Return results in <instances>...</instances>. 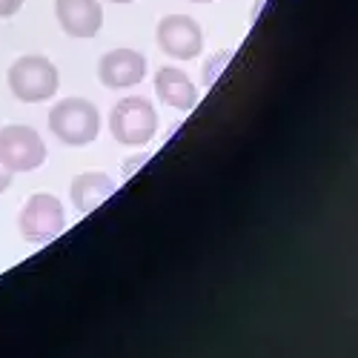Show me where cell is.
Listing matches in <instances>:
<instances>
[{
    "instance_id": "obj_1",
    "label": "cell",
    "mask_w": 358,
    "mask_h": 358,
    "mask_svg": "<svg viewBox=\"0 0 358 358\" xmlns=\"http://www.w3.org/2000/svg\"><path fill=\"white\" fill-rule=\"evenodd\" d=\"M49 129L66 146H89L101 132V112L86 98L57 101L49 112Z\"/></svg>"
},
{
    "instance_id": "obj_2",
    "label": "cell",
    "mask_w": 358,
    "mask_h": 358,
    "mask_svg": "<svg viewBox=\"0 0 358 358\" xmlns=\"http://www.w3.org/2000/svg\"><path fill=\"white\" fill-rule=\"evenodd\" d=\"M57 86H61V75L43 55H23L9 66V89L17 101L26 103L49 101L55 98Z\"/></svg>"
},
{
    "instance_id": "obj_3",
    "label": "cell",
    "mask_w": 358,
    "mask_h": 358,
    "mask_svg": "<svg viewBox=\"0 0 358 358\" xmlns=\"http://www.w3.org/2000/svg\"><path fill=\"white\" fill-rule=\"evenodd\" d=\"M109 129L121 146H146L158 132V112L146 98H124L109 115Z\"/></svg>"
},
{
    "instance_id": "obj_4",
    "label": "cell",
    "mask_w": 358,
    "mask_h": 358,
    "mask_svg": "<svg viewBox=\"0 0 358 358\" xmlns=\"http://www.w3.org/2000/svg\"><path fill=\"white\" fill-rule=\"evenodd\" d=\"M66 227V213H64V203L57 201L55 195H32L23 210H20V232L26 241H35V244H43V241H52L64 232Z\"/></svg>"
},
{
    "instance_id": "obj_5",
    "label": "cell",
    "mask_w": 358,
    "mask_h": 358,
    "mask_svg": "<svg viewBox=\"0 0 358 358\" xmlns=\"http://www.w3.org/2000/svg\"><path fill=\"white\" fill-rule=\"evenodd\" d=\"M0 161L12 172H32L46 161V146L35 129L9 124L0 129Z\"/></svg>"
},
{
    "instance_id": "obj_6",
    "label": "cell",
    "mask_w": 358,
    "mask_h": 358,
    "mask_svg": "<svg viewBox=\"0 0 358 358\" xmlns=\"http://www.w3.org/2000/svg\"><path fill=\"white\" fill-rule=\"evenodd\" d=\"M158 43L166 55L192 61L203 52V32L201 23L189 15H166L158 23Z\"/></svg>"
},
{
    "instance_id": "obj_7",
    "label": "cell",
    "mask_w": 358,
    "mask_h": 358,
    "mask_svg": "<svg viewBox=\"0 0 358 358\" xmlns=\"http://www.w3.org/2000/svg\"><path fill=\"white\" fill-rule=\"evenodd\" d=\"M98 78L109 89L138 86L146 78V57L135 49H115L106 52L98 64Z\"/></svg>"
},
{
    "instance_id": "obj_8",
    "label": "cell",
    "mask_w": 358,
    "mask_h": 358,
    "mask_svg": "<svg viewBox=\"0 0 358 358\" xmlns=\"http://www.w3.org/2000/svg\"><path fill=\"white\" fill-rule=\"evenodd\" d=\"M55 15L72 38H95L103 26V9L98 0H55Z\"/></svg>"
},
{
    "instance_id": "obj_9",
    "label": "cell",
    "mask_w": 358,
    "mask_h": 358,
    "mask_svg": "<svg viewBox=\"0 0 358 358\" xmlns=\"http://www.w3.org/2000/svg\"><path fill=\"white\" fill-rule=\"evenodd\" d=\"M155 92L166 106H172L178 112H192L198 106V89L189 80V75L181 69L164 66L155 78Z\"/></svg>"
},
{
    "instance_id": "obj_10",
    "label": "cell",
    "mask_w": 358,
    "mask_h": 358,
    "mask_svg": "<svg viewBox=\"0 0 358 358\" xmlns=\"http://www.w3.org/2000/svg\"><path fill=\"white\" fill-rule=\"evenodd\" d=\"M115 192V181L103 172H83L72 181V203L78 213L89 215Z\"/></svg>"
},
{
    "instance_id": "obj_11",
    "label": "cell",
    "mask_w": 358,
    "mask_h": 358,
    "mask_svg": "<svg viewBox=\"0 0 358 358\" xmlns=\"http://www.w3.org/2000/svg\"><path fill=\"white\" fill-rule=\"evenodd\" d=\"M23 6V0H0V17H12Z\"/></svg>"
},
{
    "instance_id": "obj_12",
    "label": "cell",
    "mask_w": 358,
    "mask_h": 358,
    "mask_svg": "<svg viewBox=\"0 0 358 358\" xmlns=\"http://www.w3.org/2000/svg\"><path fill=\"white\" fill-rule=\"evenodd\" d=\"M229 55H232V52H221V64H227V61H229ZM215 75H218V66H215V61H213L210 66H206V78H203V83L210 86V83L215 80Z\"/></svg>"
},
{
    "instance_id": "obj_13",
    "label": "cell",
    "mask_w": 358,
    "mask_h": 358,
    "mask_svg": "<svg viewBox=\"0 0 358 358\" xmlns=\"http://www.w3.org/2000/svg\"><path fill=\"white\" fill-rule=\"evenodd\" d=\"M12 184V169H6V164L0 161V192H6Z\"/></svg>"
},
{
    "instance_id": "obj_14",
    "label": "cell",
    "mask_w": 358,
    "mask_h": 358,
    "mask_svg": "<svg viewBox=\"0 0 358 358\" xmlns=\"http://www.w3.org/2000/svg\"><path fill=\"white\" fill-rule=\"evenodd\" d=\"M112 3H132V0H112Z\"/></svg>"
},
{
    "instance_id": "obj_15",
    "label": "cell",
    "mask_w": 358,
    "mask_h": 358,
    "mask_svg": "<svg viewBox=\"0 0 358 358\" xmlns=\"http://www.w3.org/2000/svg\"><path fill=\"white\" fill-rule=\"evenodd\" d=\"M192 3H210V0H192Z\"/></svg>"
}]
</instances>
